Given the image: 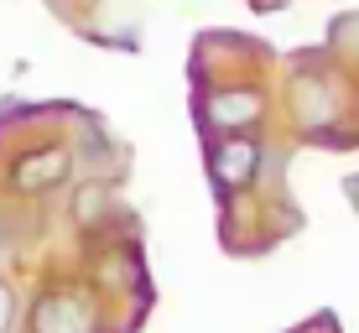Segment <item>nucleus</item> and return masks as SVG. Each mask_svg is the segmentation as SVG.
I'll return each instance as SVG.
<instances>
[{"instance_id": "obj_2", "label": "nucleus", "mask_w": 359, "mask_h": 333, "mask_svg": "<svg viewBox=\"0 0 359 333\" xmlns=\"http://www.w3.org/2000/svg\"><path fill=\"white\" fill-rule=\"evenodd\" d=\"M68 167H73V156L63 151V146H36V151H27V156L11 162L6 188L16 193V198H36V193L57 188V182L68 177Z\"/></svg>"}, {"instance_id": "obj_3", "label": "nucleus", "mask_w": 359, "mask_h": 333, "mask_svg": "<svg viewBox=\"0 0 359 333\" xmlns=\"http://www.w3.org/2000/svg\"><path fill=\"white\" fill-rule=\"evenodd\" d=\"M255 162H261L255 141H240V135H229V141L214 146V182H219L224 193L250 188V182H255Z\"/></svg>"}, {"instance_id": "obj_5", "label": "nucleus", "mask_w": 359, "mask_h": 333, "mask_svg": "<svg viewBox=\"0 0 359 333\" xmlns=\"http://www.w3.org/2000/svg\"><path fill=\"white\" fill-rule=\"evenodd\" d=\"M73 203H79V208H73V219H79L83 229H94L99 219L109 214V203H115V198H109V188H99V182H89V188H79V198H73Z\"/></svg>"}, {"instance_id": "obj_1", "label": "nucleus", "mask_w": 359, "mask_h": 333, "mask_svg": "<svg viewBox=\"0 0 359 333\" xmlns=\"http://www.w3.org/2000/svg\"><path fill=\"white\" fill-rule=\"evenodd\" d=\"M32 333H99V307L83 292H42L32 302Z\"/></svg>"}, {"instance_id": "obj_4", "label": "nucleus", "mask_w": 359, "mask_h": 333, "mask_svg": "<svg viewBox=\"0 0 359 333\" xmlns=\"http://www.w3.org/2000/svg\"><path fill=\"white\" fill-rule=\"evenodd\" d=\"M261 109H266L261 94H250V89H219V94H208L203 115H208V125H219V130H240V125H255Z\"/></svg>"}, {"instance_id": "obj_6", "label": "nucleus", "mask_w": 359, "mask_h": 333, "mask_svg": "<svg viewBox=\"0 0 359 333\" xmlns=\"http://www.w3.org/2000/svg\"><path fill=\"white\" fill-rule=\"evenodd\" d=\"M6 328H11V287L0 281V333H6Z\"/></svg>"}]
</instances>
